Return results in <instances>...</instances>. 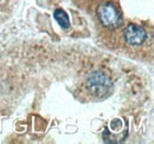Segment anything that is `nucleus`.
I'll return each mask as SVG.
<instances>
[{"instance_id": "nucleus-3", "label": "nucleus", "mask_w": 154, "mask_h": 144, "mask_svg": "<svg viewBox=\"0 0 154 144\" xmlns=\"http://www.w3.org/2000/svg\"><path fill=\"white\" fill-rule=\"evenodd\" d=\"M88 86L90 90L94 91L95 94H102L103 92H108L109 88H110V82L108 80V78L100 73V72H95L93 76H90L89 80H88Z\"/></svg>"}, {"instance_id": "nucleus-4", "label": "nucleus", "mask_w": 154, "mask_h": 144, "mask_svg": "<svg viewBox=\"0 0 154 144\" xmlns=\"http://www.w3.org/2000/svg\"><path fill=\"white\" fill-rule=\"evenodd\" d=\"M54 17L56 19V21L59 24V26H62L63 28H68V27L70 26V20H69L66 13H65L63 10L57 8V10L55 11V13H54Z\"/></svg>"}, {"instance_id": "nucleus-1", "label": "nucleus", "mask_w": 154, "mask_h": 144, "mask_svg": "<svg viewBox=\"0 0 154 144\" xmlns=\"http://www.w3.org/2000/svg\"><path fill=\"white\" fill-rule=\"evenodd\" d=\"M97 16H98V19H100L101 24L104 27L110 28V30L117 28L121 25V21H122L119 11L109 2L103 4L102 6L98 7Z\"/></svg>"}, {"instance_id": "nucleus-2", "label": "nucleus", "mask_w": 154, "mask_h": 144, "mask_svg": "<svg viewBox=\"0 0 154 144\" xmlns=\"http://www.w3.org/2000/svg\"><path fill=\"white\" fill-rule=\"evenodd\" d=\"M123 37L127 44L129 45H141L146 39H147V33L143 28L136 25H128L125 28Z\"/></svg>"}]
</instances>
